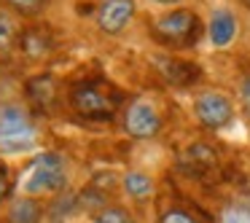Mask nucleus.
<instances>
[{"mask_svg": "<svg viewBox=\"0 0 250 223\" xmlns=\"http://www.w3.org/2000/svg\"><path fill=\"white\" fill-rule=\"evenodd\" d=\"M242 6H248V8H250V0H242Z\"/></svg>", "mask_w": 250, "mask_h": 223, "instance_id": "24", "label": "nucleus"}, {"mask_svg": "<svg viewBox=\"0 0 250 223\" xmlns=\"http://www.w3.org/2000/svg\"><path fill=\"white\" fill-rule=\"evenodd\" d=\"M8 194V178H6V169L0 167V199H6Z\"/></svg>", "mask_w": 250, "mask_h": 223, "instance_id": "22", "label": "nucleus"}, {"mask_svg": "<svg viewBox=\"0 0 250 223\" xmlns=\"http://www.w3.org/2000/svg\"><path fill=\"white\" fill-rule=\"evenodd\" d=\"M27 97L35 105H51L57 100V83L51 76H35L27 81Z\"/></svg>", "mask_w": 250, "mask_h": 223, "instance_id": "11", "label": "nucleus"}, {"mask_svg": "<svg viewBox=\"0 0 250 223\" xmlns=\"http://www.w3.org/2000/svg\"><path fill=\"white\" fill-rule=\"evenodd\" d=\"M156 3H178V0H156Z\"/></svg>", "mask_w": 250, "mask_h": 223, "instance_id": "23", "label": "nucleus"}, {"mask_svg": "<svg viewBox=\"0 0 250 223\" xmlns=\"http://www.w3.org/2000/svg\"><path fill=\"white\" fill-rule=\"evenodd\" d=\"M183 167L191 169V172L196 169V175H202V172H207L210 167H215V156H212V151L207 145H194L188 153H186Z\"/></svg>", "mask_w": 250, "mask_h": 223, "instance_id": "13", "label": "nucleus"}, {"mask_svg": "<svg viewBox=\"0 0 250 223\" xmlns=\"http://www.w3.org/2000/svg\"><path fill=\"white\" fill-rule=\"evenodd\" d=\"M105 202L103 191H97L92 185V188H83L81 194H78V207H86V210H94V207H100Z\"/></svg>", "mask_w": 250, "mask_h": 223, "instance_id": "19", "label": "nucleus"}, {"mask_svg": "<svg viewBox=\"0 0 250 223\" xmlns=\"http://www.w3.org/2000/svg\"><path fill=\"white\" fill-rule=\"evenodd\" d=\"M153 33H156V38H162V43L194 46L196 38L202 35V27L194 11H172L153 22Z\"/></svg>", "mask_w": 250, "mask_h": 223, "instance_id": "4", "label": "nucleus"}, {"mask_svg": "<svg viewBox=\"0 0 250 223\" xmlns=\"http://www.w3.org/2000/svg\"><path fill=\"white\" fill-rule=\"evenodd\" d=\"M94 223H135V221H132V215L126 210H121V207H103V210L97 212V218H94Z\"/></svg>", "mask_w": 250, "mask_h": 223, "instance_id": "16", "label": "nucleus"}, {"mask_svg": "<svg viewBox=\"0 0 250 223\" xmlns=\"http://www.w3.org/2000/svg\"><path fill=\"white\" fill-rule=\"evenodd\" d=\"M19 49L24 51V57L30 60H41L54 49V38L46 27H27L19 35Z\"/></svg>", "mask_w": 250, "mask_h": 223, "instance_id": "9", "label": "nucleus"}, {"mask_svg": "<svg viewBox=\"0 0 250 223\" xmlns=\"http://www.w3.org/2000/svg\"><path fill=\"white\" fill-rule=\"evenodd\" d=\"M237 33V19L231 17V11H215L210 19V41L215 46H229Z\"/></svg>", "mask_w": 250, "mask_h": 223, "instance_id": "10", "label": "nucleus"}, {"mask_svg": "<svg viewBox=\"0 0 250 223\" xmlns=\"http://www.w3.org/2000/svg\"><path fill=\"white\" fill-rule=\"evenodd\" d=\"M124 126L132 137H153L162 126V119L156 116V110L151 108L148 102H132L126 108V116H124Z\"/></svg>", "mask_w": 250, "mask_h": 223, "instance_id": "6", "label": "nucleus"}, {"mask_svg": "<svg viewBox=\"0 0 250 223\" xmlns=\"http://www.w3.org/2000/svg\"><path fill=\"white\" fill-rule=\"evenodd\" d=\"M41 204L35 199H17L8 210V223H38Z\"/></svg>", "mask_w": 250, "mask_h": 223, "instance_id": "12", "label": "nucleus"}, {"mask_svg": "<svg viewBox=\"0 0 250 223\" xmlns=\"http://www.w3.org/2000/svg\"><path fill=\"white\" fill-rule=\"evenodd\" d=\"M67 183L65 159L60 153H41L27 167V178L22 180V191L43 194V191H62Z\"/></svg>", "mask_w": 250, "mask_h": 223, "instance_id": "2", "label": "nucleus"}, {"mask_svg": "<svg viewBox=\"0 0 250 223\" xmlns=\"http://www.w3.org/2000/svg\"><path fill=\"white\" fill-rule=\"evenodd\" d=\"M35 145V129L30 124L27 113L17 105H3L0 108V151L19 153L30 151Z\"/></svg>", "mask_w": 250, "mask_h": 223, "instance_id": "1", "label": "nucleus"}, {"mask_svg": "<svg viewBox=\"0 0 250 223\" xmlns=\"http://www.w3.org/2000/svg\"><path fill=\"white\" fill-rule=\"evenodd\" d=\"M116 102H119V92L108 97L94 81H83L70 92V105L89 121H110L116 113Z\"/></svg>", "mask_w": 250, "mask_h": 223, "instance_id": "3", "label": "nucleus"}, {"mask_svg": "<svg viewBox=\"0 0 250 223\" xmlns=\"http://www.w3.org/2000/svg\"><path fill=\"white\" fill-rule=\"evenodd\" d=\"M156 67L162 70L164 81L172 83V86H191L202 78L199 65L194 62H186V60H169V57H159Z\"/></svg>", "mask_w": 250, "mask_h": 223, "instance_id": "8", "label": "nucleus"}, {"mask_svg": "<svg viewBox=\"0 0 250 223\" xmlns=\"http://www.w3.org/2000/svg\"><path fill=\"white\" fill-rule=\"evenodd\" d=\"M124 188H126V194L135 196V199H146V196L153 191V183L140 172H129L124 178Z\"/></svg>", "mask_w": 250, "mask_h": 223, "instance_id": "15", "label": "nucleus"}, {"mask_svg": "<svg viewBox=\"0 0 250 223\" xmlns=\"http://www.w3.org/2000/svg\"><path fill=\"white\" fill-rule=\"evenodd\" d=\"M242 100H245V108H248V113H250V76L242 81Z\"/></svg>", "mask_w": 250, "mask_h": 223, "instance_id": "21", "label": "nucleus"}, {"mask_svg": "<svg viewBox=\"0 0 250 223\" xmlns=\"http://www.w3.org/2000/svg\"><path fill=\"white\" fill-rule=\"evenodd\" d=\"M196 116L207 129H221L231 121V102L221 92H205L196 100Z\"/></svg>", "mask_w": 250, "mask_h": 223, "instance_id": "5", "label": "nucleus"}, {"mask_svg": "<svg viewBox=\"0 0 250 223\" xmlns=\"http://www.w3.org/2000/svg\"><path fill=\"white\" fill-rule=\"evenodd\" d=\"M159 223H199V221L186 210H167L162 218H159Z\"/></svg>", "mask_w": 250, "mask_h": 223, "instance_id": "20", "label": "nucleus"}, {"mask_svg": "<svg viewBox=\"0 0 250 223\" xmlns=\"http://www.w3.org/2000/svg\"><path fill=\"white\" fill-rule=\"evenodd\" d=\"M135 14V3L132 0H105L97 11V24L103 33H121L126 27V22Z\"/></svg>", "mask_w": 250, "mask_h": 223, "instance_id": "7", "label": "nucleus"}, {"mask_svg": "<svg viewBox=\"0 0 250 223\" xmlns=\"http://www.w3.org/2000/svg\"><path fill=\"white\" fill-rule=\"evenodd\" d=\"M49 0H6V6H11L17 14H24V17H35L46 8Z\"/></svg>", "mask_w": 250, "mask_h": 223, "instance_id": "17", "label": "nucleus"}, {"mask_svg": "<svg viewBox=\"0 0 250 223\" xmlns=\"http://www.w3.org/2000/svg\"><path fill=\"white\" fill-rule=\"evenodd\" d=\"M14 35H17V27L8 17H0V54H6L14 46Z\"/></svg>", "mask_w": 250, "mask_h": 223, "instance_id": "18", "label": "nucleus"}, {"mask_svg": "<svg viewBox=\"0 0 250 223\" xmlns=\"http://www.w3.org/2000/svg\"><path fill=\"white\" fill-rule=\"evenodd\" d=\"M76 210H78V194L62 191V194L54 199V204L49 207V218H51L54 223H62L65 218H70Z\"/></svg>", "mask_w": 250, "mask_h": 223, "instance_id": "14", "label": "nucleus"}]
</instances>
